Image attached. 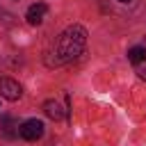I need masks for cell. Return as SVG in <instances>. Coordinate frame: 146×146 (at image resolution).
I'll list each match as a JSON object with an SVG mask.
<instances>
[{"mask_svg":"<svg viewBox=\"0 0 146 146\" xmlns=\"http://www.w3.org/2000/svg\"><path fill=\"white\" fill-rule=\"evenodd\" d=\"M84 46H87V30L82 25H71L59 34V39H57V43L50 52L52 57L48 59V64L50 66L68 64V62H73L75 57L82 55Z\"/></svg>","mask_w":146,"mask_h":146,"instance_id":"1","label":"cell"},{"mask_svg":"<svg viewBox=\"0 0 146 146\" xmlns=\"http://www.w3.org/2000/svg\"><path fill=\"white\" fill-rule=\"evenodd\" d=\"M18 135H21L25 141H36V139L43 137V123H41L39 119H27V121L21 123Z\"/></svg>","mask_w":146,"mask_h":146,"instance_id":"2","label":"cell"},{"mask_svg":"<svg viewBox=\"0 0 146 146\" xmlns=\"http://www.w3.org/2000/svg\"><path fill=\"white\" fill-rule=\"evenodd\" d=\"M0 96L7 98V100H18L23 96V89L16 80L11 78H0Z\"/></svg>","mask_w":146,"mask_h":146,"instance_id":"3","label":"cell"},{"mask_svg":"<svg viewBox=\"0 0 146 146\" xmlns=\"http://www.w3.org/2000/svg\"><path fill=\"white\" fill-rule=\"evenodd\" d=\"M46 11H48V7H46L43 2H34V5L27 9L25 18H27V23H30V25H41V23H43V18H46Z\"/></svg>","mask_w":146,"mask_h":146,"instance_id":"4","label":"cell"},{"mask_svg":"<svg viewBox=\"0 0 146 146\" xmlns=\"http://www.w3.org/2000/svg\"><path fill=\"white\" fill-rule=\"evenodd\" d=\"M43 112H46V116H50L52 121H59V119H64V110H62V105L57 103V100H46L43 103Z\"/></svg>","mask_w":146,"mask_h":146,"instance_id":"5","label":"cell"},{"mask_svg":"<svg viewBox=\"0 0 146 146\" xmlns=\"http://www.w3.org/2000/svg\"><path fill=\"white\" fill-rule=\"evenodd\" d=\"M128 59H130L132 64H141V62H146V48H144V46H135V48H130V50H128Z\"/></svg>","mask_w":146,"mask_h":146,"instance_id":"6","label":"cell"},{"mask_svg":"<svg viewBox=\"0 0 146 146\" xmlns=\"http://www.w3.org/2000/svg\"><path fill=\"white\" fill-rule=\"evenodd\" d=\"M11 125H14V121H11V116H2V119H0V130H2L5 135H14V130H11Z\"/></svg>","mask_w":146,"mask_h":146,"instance_id":"7","label":"cell"},{"mask_svg":"<svg viewBox=\"0 0 146 146\" xmlns=\"http://www.w3.org/2000/svg\"><path fill=\"white\" fill-rule=\"evenodd\" d=\"M139 75H141V78L146 80V68H141V71H139Z\"/></svg>","mask_w":146,"mask_h":146,"instance_id":"8","label":"cell"},{"mask_svg":"<svg viewBox=\"0 0 146 146\" xmlns=\"http://www.w3.org/2000/svg\"><path fill=\"white\" fill-rule=\"evenodd\" d=\"M119 2H130V0H119Z\"/></svg>","mask_w":146,"mask_h":146,"instance_id":"9","label":"cell"}]
</instances>
